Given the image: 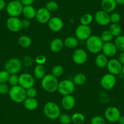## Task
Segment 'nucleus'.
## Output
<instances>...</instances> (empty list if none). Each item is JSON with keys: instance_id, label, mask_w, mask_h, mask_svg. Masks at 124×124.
Listing matches in <instances>:
<instances>
[{"instance_id": "1", "label": "nucleus", "mask_w": 124, "mask_h": 124, "mask_svg": "<svg viewBox=\"0 0 124 124\" xmlns=\"http://www.w3.org/2000/svg\"><path fill=\"white\" fill-rule=\"evenodd\" d=\"M58 81L57 78L54 77L51 74L46 75L41 79V85L44 90L47 93H54L57 91Z\"/></svg>"}, {"instance_id": "2", "label": "nucleus", "mask_w": 124, "mask_h": 124, "mask_svg": "<svg viewBox=\"0 0 124 124\" xmlns=\"http://www.w3.org/2000/svg\"><path fill=\"white\" fill-rule=\"evenodd\" d=\"M86 41V47L89 52L96 54L102 51L104 42L100 36L91 35Z\"/></svg>"}, {"instance_id": "3", "label": "nucleus", "mask_w": 124, "mask_h": 124, "mask_svg": "<svg viewBox=\"0 0 124 124\" xmlns=\"http://www.w3.org/2000/svg\"><path fill=\"white\" fill-rule=\"evenodd\" d=\"M9 95L11 100L16 103L23 102L27 98L26 90L20 85L11 87Z\"/></svg>"}, {"instance_id": "4", "label": "nucleus", "mask_w": 124, "mask_h": 124, "mask_svg": "<svg viewBox=\"0 0 124 124\" xmlns=\"http://www.w3.org/2000/svg\"><path fill=\"white\" fill-rule=\"evenodd\" d=\"M44 113L49 119H56L61 115L60 108L59 106L53 102H47L44 106Z\"/></svg>"}, {"instance_id": "5", "label": "nucleus", "mask_w": 124, "mask_h": 124, "mask_svg": "<svg viewBox=\"0 0 124 124\" xmlns=\"http://www.w3.org/2000/svg\"><path fill=\"white\" fill-rule=\"evenodd\" d=\"M23 67V62L17 58H12L6 61L5 64V70L10 75L18 74Z\"/></svg>"}, {"instance_id": "6", "label": "nucleus", "mask_w": 124, "mask_h": 124, "mask_svg": "<svg viewBox=\"0 0 124 124\" xmlns=\"http://www.w3.org/2000/svg\"><path fill=\"white\" fill-rule=\"evenodd\" d=\"M23 7L21 2L15 0L10 1L6 6V12L7 14L12 17H18L22 14Z\"/></svg>"}, {"instance_id": "7", "label": "nucleus", "mask_w": 124, "mask_h": 124, "mask_svg": "<svg viewBox=\"0 0 124 124\" xmlns=\"http://www.w3.org/2000/svg\"><path fill=\"white\" fill-rule=\"evenodd\" d=\"M75 90V84L72 81L64 79L58 83L57 91L63 96L71 95Z\"/></svg>"}, {"instance_id": "8", "label": "nucleus", "mask_w": 124, "mask_h": 124, "mask_svg": "<svg viewBox=\"0 0 124 124\" xmlns=\"http://www.w3.org/2000/svg\"><path fill=\"white\" fill-rule=\"evenodd\" d=\"M104 115L106 120L112 123L118 122L119 118L121 116L119 109L114 106L107 108L105 111Z\"/></svg>"}, {"instance_id": "9", "label": "nucleus", "mask_w": 124, "mask_h": 124, "mask_svg": "<svg viewBox=\"0 0 124 124\" xmlns=\"http://www.w3.org/2000/svg\"><path fill=\"white\" fill-rule=\"evenodd\" d=\"M75 37L80 41H86L91 36V29L89 25L80 24L75 31Z\"/></svg>"}, {"instance_id": "10", "label": "nucleus", "mask_w": 124, "mask_h": 124, "mask_svg": "<svg viewBox=\"0 0 124 124\" xmlns=\"http://www.w3.org/2000/svg\"><path fill=\"white\" fill-rule=\"evenodd\" d=\"M116 84V78L112 74L108 73L103 75L100 80V85L106 90H109L115 86Z\"/></svg>"}, {"instance_id": "11", "label": "nucleus", "mask_w": 124, "mask_h": 124, "mask_svg": "<svg viewBox=\"0 0 124 124\" xmlns=\"http://www.w3.org/2000/svg\"><path fill=\"white\" fill-rule=\"evenodd\" d=\"M35 79L32 75L29 73H23L19 76V85L25 90L34 87Z\"/></svg>"}, {"instance_id": "12", "label": "nucleus", "mask_w": 124, "mask_h": 124, "mask_svg": "<svg viewBox=\"0 0 124 124\" xmlns=\"http://www.w3.org/2000/svg\"><path fill=\"white\" fill-rule=\"evenodd\" d=\"M7 28L11 31L18 32L23 29L22 21L18 17L10 16L6 21Z\"/></svg>"}, {"instance_id": "13", "label": "nucleus", "mask_w": 124, "mask_h": 124, "mask_svg": "<svg viewBox=\"0 0 124 124\" xmlns=\"http://www.w3.org/2000/svg\"><path fill=\"white\" fill-rule=\"evenodd\" d=\"M96 23L101 26H105L110 23V18L108 13L102 10H98L95 13L94 16Z\"/></svg>"}, {"instance_id": "14", "label": "nucleus", "mask_w": 124, "mask_h": 124, "mask_svg": "<svg viewBox=\"0 0 124 124\" xmlns=\"http://www.w3.org/2000/svg\"><path fill=\"white\" fill-rule=\"evenodd\" d=\"M35 18L36 21L41 24L47 23L51 18V12L45 7H41L36 10Z\"/></svg>"}, {"instance_id": "15", "label": "nucleus", "mask_w": 124, "mask_h": 124, "mask_svg": "<svg viewBox=\"0 0 124 124\" xmlns=\"http://www.w3.org/2000/svg\"><path fill=\"white\" fill-rule=\"evenodd\" d=\"M106 67L109 73L112 74L114 76L121 73L122 65L118 59H111L109 60Z\"/></svg>"}, {"instance_id": "16", "label": "nucleus", "mask_w": 124, "mask_h": 124, "mask_svg": "<svg viewBox=\"0 0 124 124\" xmlns=\"http://www.w3.org/2000/svg\"><path fill=\"white\" fill-rule=\"evenodd\" d=\"M72 60L74 62L78 65L85 64L87 61L88 55L86 52L84 50L78 48L74 50L72 53Z\"/></svg>"}, {"instance_id": "17", "label": "nucleus", "mask_w": 124, "mask_h": 124, "mask_svg": "<svg viewBox=\"0 0 124 124\" xmlns=\"http://www.w3.org/2000/svg\"><path fill=\"white\" fill-rule=\"evenodd\" d=\"M63 21L60 18L57 16L52 17L48 22V26L50 30L54 32H58L63 29Z\"/></svg>"}, {"instance_id": "18", "label": "nucleus", "mask_w": 124, "mask_h": 124, "mask_svg": "<svg viewBox=\"0 0 124 124\" xmlns=\"http://www.w3.org/2000/svg\"><path fill=\"white\" fill-rule=\"evenodd\" d=\"M102 51L103 52V54H105L107 58L108 57L111 58L116 54L117 49L114 43L109 42L103 44Z\"/></svg>"}, {"instance_id": "19", "label": "nucleus", "mask_w": 124, "mask_h": 124, "mask_svg": "<svg viewBox=\"0 0 124 124\" xmlns=\"http://www.w3.org/2000/svg\"><path fill=\"white\" fill-rule=\"evenodd\" d=\"M62 106L64 110H71L74 107L75 105V99L72 95L64 96L62 98Z\"/></svg>"}, {"instance_id": "20", "label": "nucleus", "mask_w": 124, "mask_h": 124, "mask_svg": "<svg viewBox=\"0 0 124 124\" xmlns=\"http://www.w3.org/2000/svg\"><path fill=\"white\" fill-rule=\"evenodd\" d=\"M117 4L115 0H102L101 2V7L102 10L110 13L115 10L116 8Z\"/></svg>"}, {"instance_id": "21", "label": "nucleus", "mask_w": 124, "mask_h": 124, "mask_svg": "<svg viewBox=\"0 0 124 124\" xmlns=\"http://www.w3.org/2000/svg\"><path fill=\"white\" fill-rule=\"evenodd\" d=\"M64 43L60 38H55L52 40L49 45V48L51 52L53 53H58L60 52L63 48Z\"/></svg>"}, {"instance_id": "22", "label": "nucleus", "mask_w": 124, "mask_h": 124, "mask_svg": "<svg viewBox=\"0 0 124 124\" xmlns=\"http://www.w3.org/2000/svg\"><path fill=\"white\" fill-rule=\"evenodd\" d=\"M36 10L32 6H27L23 7L22 14L26 19H31L35 18Z\"/></svg>"}, {"instance_id": "23", "label": "nucleus", "mask_w": 124, "mask_h": 124, "mask_svg": "<svg viewBox=\"0 0 124 124\" xmlns=\"http://www.w3.org/2000/svg\"><path fill=\"white\" fill-rule=\"evenodd\" d=\"M24 108L29 111H33L37 108L38 102L35 98H27L23 102Z\"/></svg>"}, {"instance_id": "24", "label": "nucleus", "mask_w": 124, "mask_h": 124, "mask_svg": "<svg viewBox=\"0 0 124 124\" xmlns=\"http://www.w3.org/2000/svg\"><path fill=\"white\" fill-rule=\"evenodd\" d=\"M95 62H96V65L98 68L103 69V68L106 67L107 66V64H108V58L105 54H103V53L98 54L96 56V59H95Z\"/></svg>"}, {"instance_id": "25", "label": "nucleus", "mask_w": 124, "mask_h": 124, "mask_svg": "<svg viewBox=\"0 0 124 124\" xmlns=\"http://www.w3.org/2000/svg\"><path fill=\"white\" fill-rule=\"evenodd\" d=\"M63 43H64V46H65L66 48H69V49H72V48H75L78 46L79 40L76 37L69 36L64 39Z\"/></svg>"}, {"instance_id": "26", "label": "nucleus", "mask_w": 124, "mask_h": 124, "mask_svg": "<svg viewBox=\"0 0 124 124\" xmlns=\"http://www.w3.org/2000/svg\"><path fill=\"white\" fill-rule=\"evenodd\" d=\"M18 43L23 48H28L32 44V39L29 36L21 35L18 39Z\"/></svg>"}, {"instance_id": "27", "label": "nucleus", "mask_w": 124, "mask_h": 124, "mask_svg": "<svg viewBox=\"0 0 124 124\" xmlns=\"http://www.w3.org/2000/svg\"><path fill=\"white\" fill-rule=\"evenodd\" d=\"M34 76L38 79H42L46 75V69L43 65H36L34 69Z\"/></svg>"}, {"instance_id": "28", "label": "nucleus", "mask_w": 124, "mask_h": 124, "mask_svg": "<svg viewBox=\"0 0 124 124\" xmlns=\"http://www.w3.org/2000/svg\"><path fill=\"white\" fill-rule=\"evenodd\" d=\"M86 76L83 73H78L74 76L72 82L75 85H81L86 82Z\"/></svg>"}, {"instance_id": "29", "label": "nucleus", "mask_w": 124, "mask_h": 124, "mask_svg": "<svg viewBox=\"0 0 124 124\" xmlns=\"http://www.w3.org/2000/svg\"><path fill=\"white\" fill-rule=\"evenodd\" d=\"M72 122L74 124H83L85 121V117L80 113H75L71 117Z\"/></svg>"}, {"instance_id": "30", "label": "nucleus", "mask_w": 124, "mask_h": 124, "mask_svg": "<svg viewBox=\"0 0 124 124\" xmlns=\"http://www.w3.org/2000/svg\"><path fill=\"white\" fill-rule=\"evenodd\" d=\"M114 44L117 50L121 52H124V35L117 36L114 41Z\"/></svg>"}, {"instance_id": "31", "label": "nucleus", "mask_w": 124, "mask_h": 124, "mask_svg": "<svg viewBox=\"0 0 124 124\" xmlns=\"http://www.w3.org/2000/svg\"><path fill=\"white\" fill-rule=\"evenodd\" d=\"M108 30L114 36H120L122 32V28L119 24H111L109 25Z\"/></svg>"}, {"instance_id": "32", "label": "nucleus", "mask_w": 124, "mask_h": 124, "mask_svg": "<svg viewBox=\"0 0 124 124\" xmlns=\"http://www.w3.org/2000/svg\"><path fill=\"white\" fill-rule=\"evenodd\" d=\"M94 19V16L90 13H86L84 14L80 18V24L82 25H89L92 22Z\"/></svg>"}, {"instance_id": "33", "label": "nucleus", "mask_w": 124, "mask_h": 124, "mask_svg": "<svg viewBox=\"0 0 124 124\" xmlns=\"http://www.w3.org/2000/svg\"><path fill=\"white\" fill-rule=\"evenodd\" d=\"M100 37L102 39L103 42L104 43H106V42H111V41L113 39L114 36L112 35V33L109 30H105L102 31V33H101V36Z\"/></svg>"}, {"instance_id": "34", "label": "nucleus", "mask_w": 124, "mask_h": 124, "mask_svg": "<svg viewBox=\"0 0 124 124\" xmlns=\"http://www.w3.org/2000/svg\"><path fill=\"white\" fill-rule=\"evenodd\" d=\"M63 73V69L61 65H57L53 67L51 70V75H53L54 77L58 78L62 76Z\"/></svg>"}, {"instance_id": "35", "label": "nucleus", "mask_w": 124, "mask_h": 124, "mask_svg": "<svg viewBox=\"0 0 124 124\" xmlns=\"http://www.w3.org/2000/svg\"><path fill=\"white\" fill-rule=\"evenodd\" d=\"M9 84L11 87L19 85V76L17 74L10 75L9 79Z\"/></svg>"}, {"instance_id": "36", "label": "nucleus", "mask_w": 124, "mask_h": 124, "mask_svg": "<svg viewBox=\"0 0 124 124\" xmlns=\"http://www.w3.org/2000/svg\"><path fill=\"white\" fill-rule=\"evenodd\" d=\"M45 7H46L50 12H54L58 10V4H57V2H56L55 1H50L46 4Z\"/></svg>"}, {"instance_id": "37", "label": "nucleus", "mask_w": 124, "mask_h": 124, "mask_svg": "<svg viewBox=\"0 0 124 124\" xmlns=\"http://www.w3.org/2000/svg\"><path fill=\"white\" fill-rule=\"evenodd\" d=\"M58 119L62 124H70L72 122L71 117L67 114H61Z\"/></svg>"}, {"instance_id": "38", "label": "nucleus", "mask_w": 124, "mask_h": 124, "mask_svg": "<svg viewBox=\"0 0 124 124\" xmlns=\"http://www.w3.org/2000/svg\"><path fill=\"white\" fill-rule=\"evenodd\" d=\"M10 75L5 70L0 71V84L8 82Z\"/></svg>"}, {"instance_id": "39", "label": "nucleus", "mask_w": 124, "mask_h": 124, "mask_svg": "<svg viewBox=\"0 0 124 124\" xmlns=\"http://www.w3.org/2000/svg\"><path fill=\"white\" fill-rule=\"evenodd\" d=\"M109 18H110V23H111L112 24H118V23L120 21L121 16L119 13L114 12L109 15Z\"/></svg>"}, {"instance_id": "40", "label": "nucleus", "mask_w": 124, "mask_h": 124, "mask_svg": "<svg viewBox=\"0 0 124 124\" xmlns=\"http://www.w3.org/2000/svg\"><path fill=\"white\" fill-rule=\"evenodd\" d=\"M91 124H105V119L100 116H96L91 119Z\"/></svg>"}, {"instance_id": "41", "label": "nucleus", "mask_w": 124, "mask_h": 124, "mask_svg": "<svg viewBox=\"0 0 124 124\" xmlns=\"http://www.w3.org/2000/svg\"><path fill=\"white\" fill-rule=\"evenodd\" d=\"M27 98H35L37 95V90L34 87L26 90Z\"/></svg>"}, {"instance_id": "42", "label": "nucleus", "mask_w": 124, "mask_h": 124, "mask_svg": "<svg viewBox=\"0 0 124 124\" xmlns=\"http://www.w3.org/2000/svg\"><path fill=\"white\" fill-rule=\"evenodd\" d=\"M46 61H47V58L43 54H40V55L37 56L35 59V62L37 65H43V64L46 63Z\"/></svg>"}, {"instance_id": "43", "label": "nucleus", "mask_w": 124, "mask_h": 124, "mask_svg": "<svg viewBox=\"0 0 124 124\" xmlns=\"http://www.w3.org/2000/svg\"><path fill=\"white\" fill-rule=\"evenodd\" d=\"M23 63L26 67H29L32 65L34 64V60L30 56H26L23 59Z\"/></svg>"}, {"instance_id": "44", "label": "nucleus", "mask_w": 124, "mask_h": 124, "mask_svg": "<svg viewBox=\"0 0 124 124\" xmlns=\"http://www.w3.org/2000/svg\"><path fill=\"white\" fill-rule=\"evenodd\" d=\"M10 88L7 83H1L0 84V94H9Z\"/></svg>"}, {"instance_id": "45", "label": "nucleus", "mask_w": 124, "mask_h": 124, "mask_svg": "<svg viewBox=\"0 0 124 124\" xmlns=\"http://www.w3.org/2000/svg\"><path fill=\"white\" fill-rule=\"evenodd\" d=\"M22 21V27H23V29H27L30 27V22L29 21V19H24L23 20H21Z\"/></svg>"}, {"instance_id": "46", "label": "nucleus", "mask_w": 124, "mask_h": 124, "mask_svg": "<svg viewBox=\"0 0 124 124\" xmlns=\"http://www.w3.org/2000/svg\"><path fill=\"white\" fill-rule=\"evenodd\" d=\"M35 2V0H21V2L23 6H32Z\"/></svg>"}, {"instance_id": "47", "label": "nucleus", "mask_w": 124, "mask_h": 124, "mask_svg": "<svg viewBox=\"0 0 124 124\" xmlns=\"http://www.w3.org/2000/svg\"><path fill=\"white\" fill-rule=\"evenodd\" d=\"M119 61L121 63L122 65H124V52H121L119 55V58H118Z\"/></svg>"}, {"instance_id": "48", "label": "nucleus", "mask_w": 124, "mask_h": 124, "mask_svg": "<svg viewBox=\"0 0 124 124\" xmlns=\"http://www.w3.org/2000/svg\"><path fill=\"white\" fill-rule=\"evenodd\" d=\"M6 3L4 0H0V12L3 10L6 7Z\"/></svg>"}, {"instance_id": "49", "label": "nucleus", "mask_w": 124, "mask_h": 124, "mask_svg": "<svg viewBox=\"0 0 124 124\" xmlns=\"http://www.w3.org/2000/svg\"><path fill=\"white\" fill-rule=\"evenodd\" d=\"M115 2H116L117 5H119V6H122V5L124 4V0H115Z\"/></svg>"}, {"instance_id": "50", "label": "nucleus", "mask_w": 124, "mask_h": 124, "mask_svg": "<svg viewBox=\"0 0 124 124\" xmlns=\"http://www.w3.org/2000/svg\"><path fill=\"white\" fill-rule=\"evenodd\" d=\"M119 124H124V116H121L118 121Z\"/></svg>"}, {"instance_id": "51", "label": "nucleus", "mask_w": 124, "mask_h": 124, "mask_svg": "<svg viewBox=\"0 0 124 124\" xmlns=\"http://www.w3.org/2000/svg\"><path fill=\"white\" fill-rule=\"evenodd\" d=\"M121 73L123 75H124V65H122V68Z\"/></svg>"}, {"instance_id": "52", "label": "nucleus", "mask_w": 124, "mask_h": 124, "mask_svg": "<svg viewBox=\"0 0 124 124\" xmlns=\"http://www.w3.org/2000/svg\"><path fill=\"white\" fill-rule=\"evenodd\" d=\"M15 1H19V2H21V0H15Z\"/></svg>"}]
</instances>
